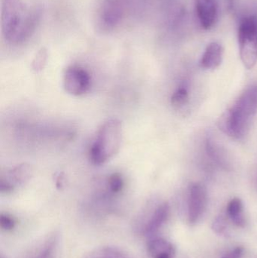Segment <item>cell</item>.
<instances>
[{"label": "cell", "mask_w": 257, "mask_h": 258, "mask_svg": "<svg viewBox=\"0 0 257 258\" xmlns=\"http://www.w3.org/2000/svg\"><path fill=\"white\" fill-rule=\"evenodd\" d=\"M36 10H29L22 0L2 1V29L6 40L12 43L25 42L33 34L39 21Z\"/></svg>", "instance_id": "6da1fadb"}, {"label": "cell", "mask_w": 257, "mask_h": 258, "mask_svg": "<svg viewBox=\"0 0 257 258\" xmlns=\"http://www.w3.org/2000/svg\"><path fill=\"white\" fill-rule=\"evenodd\" d=\"M257 112V86L244 91L231 108L219 118L220 130L234 139L241 140L248 133Z\"/></svg>", "instance_id": "7a4b0ae2"}, {"label": "cell", "mask_w": 257, "mask_h": 258, "mask_svg": "<svg viewBox=\"0 0 257 258\" xmlns=\"http://www.w3.org/2000/svg\"><path fill=\"white\" fill-rule=\"evenodd\" d=\"M122 140V123L110 119L101 125L89 151V159L95 165H104L117 154Z\"/></svg>", "instance_id": "3957f363"}, {"label": "cell", "mask_w": 257, "mask_h": 258, "mask_svg": "<svg viewBox=\"0 0 257 258\" xmlns=\"http://www.w3.org/2000/svg\"><path fill=\"white\" fill-rule=\"evenodd\" d=\"M240 57L247 69L254 68L257 62V16L244 17L238 27Z\"/></svg>", "instance_id": "277c9868"}, {"label": "cell", "mask_w": 257, "mask_h": 258, "mask_svg": "<svg viewBox=\"0 0 257 258\" xmlns=\"http://www.w3.org/2000/svg\"><path fill=\"white\" fill-rule=\"evenodd\" d=\"M91 77L89 73L79 67H71L65 72L63 87L69 95L79 96L86 93L90 88Z\"/></svg>", "instance_id": "5b68a950"}, {"label": "cell", "mask_w": 257, "mask_h": 258, "mask_svg": "<svg viewBox=\"0 0 257 258\" xmlns=\"http://www.w3.org/2000/svg\"><path fill=\"white\" fill-rule=\"evenodd\" d=\"M208 194L206 188L200 183H194L190 186L188 200V220L195 224L202 218L206 209Z\"/></svg>", "instance_id": "8992f818"}, {"label": "cell", "mask_w": 257, "mask_h": 258, "mask_svg": "<svg viewBox=\"0 0 257 258\" xmlns=\"http://www.w3.org/2000/svg\"><path fill=\"white\" fill-rule=\"evenodd\" d=\"M32 176L31 167L27 164H21L9 170L5 175L1 176L0 190L9 194L14 190L18 184L27 182Z\"/></svg>", "instance_id": "52a82bcc"}, {"label": "cell", "mask_w": 257, "mask_h": 258, "mask_svg": "<svg viewBox=\"0 0 257 258\" xmlns=\"http://www.w3.org/2000/svg\"><path fill=\"white\" fill-rule=\"evenodd\" d=\"M124 15V6L121 0H105L101 7V24L107 30H113L119 25Z\"/></svg>", "instance_id": "ba28073f"}, {"label": "cell", "mask_w": 257, "mask_h": 258, "mask_svg": "<svg viewBox=\"0 0 257 258\" xmlns=\"http://www.w3.org/2000/svg\"><path fill=\"white\" fill-rule=\"evenodd\" d=\"M196 8L202 28L206 30L212 28L218 18L217 0H196Z\"/></svg>", "instance_id": "9c48e42d"}, {"label": "cell", "mask_w": 257, "mask_h": 258, "mask_svg": "<svg viewBox=\"0 0 257 258\" xmlns=\"http://www.w3.org/2000/svg\"><path fill=\"white\" fill-rule=\"evenodd\" d=\"M170 207L167 203H162L158 206L149 217L147 221L142 226L141 233L145 236H152L156 233L168 219Z\"/></svg>", "instance_id": "30bf717a"}, {"label": "cell", "mask_w": 257, "mask_h": 258, "mask_svg": "<svg viewBox=\"0 0 257 258\" xmlns=\"http://www.w3.org/2000/svg\"><path fill=\"white\" fill-rule=\"evenodd\" d=\"M224 49L220 43L211 42L207 46L200 60L201 68L205 70H214L218 68L223 61Z\"/></svg>", "instance_id": "8fae6325"}, {"label": "cell", "mask_w": 257, "mask_h": 258, "mask_svg": "<svg viewBox=\"0 0 257 258\" xmlns=\"http://www.w3.org/2000/svg\"><path fill=\"white\" fill-rule=\"evenodd\" d=\"M148 251L152 258H173L175 248L172 242L163 238H154L147 245Z\"/></svg>", "instance_id": "7c38bea8"}, {"label": "cell", "mask_w": 257, "mask_h": 258, "mask_svg": "<svg viewBox=\"0 0 257 258\" xmlns=\"http://www.w3.org/2000/svg\"><path fill=\"white\" fill-rule=\"evenodd\" d=\"M228 217L237 227H244L245 218L244 216V206L240 199L235 198L229 202L226 209Z\"/></svg>", "instance_id": "4fadbf2b"}, {"label": "cell", "mask_w": 257, "mask_h": 258, "mask_svg": "<svg viewBox=\"0 0 257 258\" xmlns=\"http://www.w3.org/2000/svg\"><path fill=\"white\" fill-rule=\"evenodd\" d=\"M84 258H131L127 253L116 247H101L91 251Z\"/></svg>", "instance_id": "5bb4252c"}, {"label": "cell", "mask_w": 257, "mask_h": 258, "mask_svg": "<svg viewBox=\"0 0 257 258\" xmlns=\"http://www.w3.org/2000/svg\"><path fill=\"white\" fill-rule=\"evenodd\" d=\"M172 106L175 108L181 109L185 107L189 103V94L185 88H180L173 94L170 100Z\"/></svg>", "instance_id": "9a60e30c"}, {"label": "cell", "mask_w": 257, "mask_h": 258, "mask_svg": "<svg viewBox=\"0 0 257 258\" xmlns=\"http://www.w3.org/2000/svg\"><path fill=\"white\" fill-rule=\"evenodd\" d=\"M212 230L220 236H226L228 234L227 220L224 215L217 217L212 224Z\"/></svg>", "instance_id": "2e32d148"}, {"label": "cell", "mask_w": 257, "mask_h": 258, "mask_svg": "<svg viewBox=\"0 0 257 258\" xmlns=\"http://www.w3.org/2000/svg\"><path fill=\"white\" fill-rule=\"evenodd\" d=\"M108 186L111 192L118 194L124 187V180L119 173H114L108 179Z\"/></svg>", "instance_id": "e0dca14e"}, {"label": "cell", "mask_w": 257, "mask_h": 258, "mask_svg": "<svg viewBox=\"0 0 257 258\" xmlns=\"http://www.w3.org/2000/svg\"><path fill=\"white\" fill-rule=\"evenodd\" d=\"M15 224L16 222L12 216L7 214H2L0 216V227L3 230L10 231L15 228Z\"/></svg>", "instance_id": "ac0fdd59"}, {"label": "cell", "mask_w": 257, "mask_h": 258, "mask_svg": "<svg viewBox=\"0 0 257 258\" xmlns=\"http://www.w3.org/2000/svg\"><path fill=\"white\" fill-rule=\"evenodd\" d=\"M46 51L45 49H41L33 60V68L35 71H42L46 62Z\"/></svg>", "instance_id": "d6986e66"}, {"label": "cell", "mask_w": 257, "mask_h": 258, "mask_svg": "<svg viewBox=\"0 0 257 258\" xmlns=\"http://www.w3.org/2000/svg\"><path fill=\"white\" fill-rule=\"evenodd\" d=\"M244 254V248L242 247H237L229 252L226 253L221 258H241Z\"/></svg>", "instance_id": "ffe728a7"}, {"label": "cell", "mask_w": 257, "mask_h": 258, "mask_svg": "<svg viewBox=\"0 0 257 258\" xmlns=\"http://www.w3.org/2000/svg\"><path fill=\"white\" fill-rule=\"evenodd\" d=\"M53 245L50 244L46 248H45L43 251L41 253L40 255L38 258H50L51 257V252H52Z\"/></svg>", "instance_id": "44dd1931"}, {"label": "cell", "mask_w": 257, "mask_h": 258, "mask_svg": "<svg viewBox=\"0 0 257 258\" xmlns=\"http://www.w3.org/2000/svg\"><path fill=\"white\" fill-rule=\"evenodd\" d=\"M256 187H257V178H256Z\"/></svg>", "instance_id": "7402d4cb"}, {"label": "cell", "mask_w": 257, "mask_h": 258, "mask_svg": "<svg viewBox=\"0 0 257 258\" xmlns=\"http://www.w3.org/2000/svg\"><path fill=\"white\" fill-rule=\"evenodd\" d=\"M1 258H5V257H3V256H2Z\"/></svg>", "instance_id": "603a6c76"}]
</instances>
